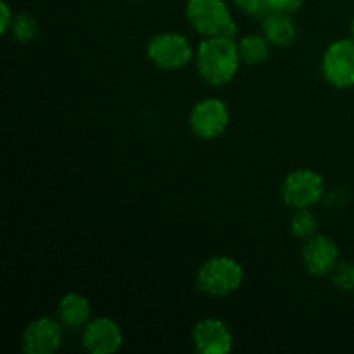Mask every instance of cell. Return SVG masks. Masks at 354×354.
<instances>
[{
	"instance_id": "3",
	"label": "cell",
	"mask_w": 354,
	"mask_h": 354,
	"mask_svg": "<svg viewBox=\"0 0 354 354\" xmlns=\"http://www.w3.org/2000/svg\"><path fill=\"white\" fill-rule=\"evenodd\" d=\"M244 282V268L230 256H214L204 261L197 272V287L213 297L230 296Z\"/></svg>"
},
{
	"instance_id": "8",
	"label": "cell",
	"mask_w": 354,
	"mask_h": 354,
	"mask_svg": "<svg viewBox=\"0 0 354 354\" xmlns=\"http://www.w3.org/2000/svg\"><path fill=\"white\" fill-rule=\"evenodd\" d=\"M64 325L57 318L40 317L31 322L21 335V348L26 354H52L62 344Z\"/></svg>"
},
{
	"instance_id": "5",
	"label": "cell",
	"mask_w": 354,
	"mask_h": 354,
	"mask_svg": "<svg viewBox=\"0 0 354 354\" xmlns=\"http://www.w3.org/2000/svg\"><path fill=\"white\" fill-rule=\"evenodd\" d=\"M280 194L287 206L294 209L315 207L325 194L324 176L310 168H299L290 171L283 178Z\"/></svg>"
},
{
	"instance_id": "18",
	"label": "cell",
	"mask_w": 354,
	"mask_h": 354,
	"mask_svg": "<svg viewBox=\"0 0 354 354\" xmlns=\"http://www.w3.org/2000/svg\"><path fill=\"white\" fill-rule=\"evenodd\" d=\"M232 2L241 12L252 17H259V19L270 10L266 0H232Z\"/></svg>"
},
{
	"instance_id": "16",
	"label": "cell",
	"mask_w": 354,
	"mask_h": 354,
	"mask_svg": "<svg viewBox=\"0 0 354 354\" xmlns=\"http://www.w3.org/2000/svg\"><path fill=\"white\" fill-rule=\"evenodd\" d=\"M38 31H40L38 21L35 19L31 14H26V12L14 14L12 24H10V35H12L14 40L26 44V41L35 40Z\"/></svg>"
},
{
	"instance_id": "13",
	"label": "cell",
	"mask_w": 354,
	"mask_h": 354,
	"mask_svg": "<svg viewBox=\"0 0 354 354\" xmlns=\"http://www.w3.org/2000/svg\"><path fill=\"white\" fill-rule=\"evenodd\" d=\"M261 33L273 47H289L297 38V26L290 14L268 10L261 17Z\"/></svg>"
},
{
	"instance_id": "17",
	"label": "cell",
	"mask_w": 354,
	"mask_h": 354,
	"mask_svg": "<svg viewBox=\"0 0 354 354\" xmlns=\"http://www.w3.org/2000/svg\"><path fill=\"white\" fill-rule=\"evenodd\" d=\"M332 283L342 292H354V263L339 261L330 273Z\"/></svg>"
},
{
	"instance_id": "14",
	"label": "cell",
	"mask_w": 354,
	"mask_h": 354,
	"mask_svg": "<svg viewBox=\"0 0 354 354\" xmlns=\"http://www.w3.org/2000/svg\"><path fill=\"white\" fill-rule=\"evenodd\" d=\"M270 44L263 33L244 35L239 40V54L241 61L248 66H258L268 61L270 57Z\"/></svg>"
},
{
	"instance_id": "9",
	"label": "cell",
	"mask_w": 354,
	"mask_h": 354,
	"mask_svg": "<svg viewBox=\"0 0 354 354\" xmlns=\"http://www.w3.org/2000/svg\"><path fill=\"white\" fill-rule=\"evenodd\" d=\"M123 341L118 322L107 317L92 318L82 332V346L90 354H113L120 351Z\"/></svg>"
},
{
	"instance_id": "2",
	"label": "cell",
	"mask_w": 354,
	"mask_h": 354,
	"mask_svg": "<svg viewBox=\"0 0 354 354\" xmlns=\"http://www.w3.org/2000/svg\"><path fill=\"white\" fill-rule=\"evenodd\" d=\"M185 14L201 37H235L239 31L225 0H189Z\"/></svg>"
},
{
	"instance_id": "12",
	"label": "cell",
	"mask_w": 354,
	"mask_h": 354,
	"mask_svg": "<svg viewBox=\"0 0 354 354\" xmlns=\"http://www.w3.org/2000/svg\"><path fill=\"white\" fill-rule=\"evenodd\" d=\"M55 317L64 325V328L78 330L92 320V306L83 294L68 292L59 299Z\"/></svg>"
},
{
	"instance_id": "19",
	"label": "cell",
	"mask_w": 354,
	"mask_h": 354,
	"mask_svg": "<svg viewBox=\"0 0 354 354\" xmlns=\"http://www.w3.org/2000/svg\"><path fill=\"white\" fill-rule=\"evenodd\" d=\"M270 10H279V12L294 14L301 7L303 0H266Z\"/></svg>"
},
{
	"instance_id": "10",
	"label": "cell",
	"mask_w": 354,
	"mask_h": 354,
	"mask_svg": "<svg viewBox=\"0 0 354 354\" xmlns=\"http://www.w3.org/2000/svg\"><path fill=\"white\" fill-rule=\"evenodd\" d=\"M192 342L201 354H227L234 348V335L220 318L207 317L194 325Z\"/></svg>"
},
{
	"instance_id": "1",
	"label": "cell",
	"mask_w": 354,
	"mask_h": 354,
	"mask_svg": "<svg viewBox=\"0 0 354 354\" xmlns=\"http://www.w3.org/2000/svg\"><path fill=\"white\" fill-rule=\"evenodd\" d=\"M196 68L211 86L230 83L241 68L239 41L234 37H204L196 48Z\"/></svg>"
},
{
	"instance_id": "21",
	"label": "cell",
	"mask_w": 354,
	"mask_h": 354,
	"mask_svg": "<svg viewBox=\"0 0 354 354\" xmlns=\"http://www.w3.org/2000/svg\"><path fill=\"white\" fill-rule=\"evenodd\" d=\"M351 35H353V38H354V17H353V21H351Z\"/></svg>"
},
{
	"instance_id": "11",
	"label": "cell",
	"mask_w": 354,
	"mask_h": 354,
	"mask_svg": "<svg viewBox=\"0 0 354 354\" xmlns=\"http://www.w3.org/2000/svg\"><path fill=\"white\" fill-rule=\"evenodd\" d=\"M303 265L311 275L327 277L339 263V248L328 235L315 234L308 241H304L301 251Z\"/></svg>"
},
{
	"instance_id": "20",
	"label": "cell",
	"mask_w": 354,
	"mask_h": 354,
	"mask_svg": "<svg viewBox=\"0 0 354 354\" xmlns=\"http://www.w3.org/2000/svg\"><path fill=\"white\" fill-rule=\"evenodd\" d=\"M12 19H14V12L10 10L9 3L7 2H0V31H2L3 35L9 33L10 31V24H12Z\"/></svg>"
},
{
	"instance_id": "6",
	"label": "cell",
	"mask_w": 354,
	"mask_h": 354,
	"mask_svg": "<svg viewBox=\"0 0 354 354\" xmlns=\"http://www.w3.org/2000/svg\"><path fill=\"white\" fill-rule=\"evenodd\" d=\"M230 123V111L227 104L216 97L199 100L189 116L190 131L203 140H214L221 137Z\"/></svg>"
},
{
	"instance_id": "15",
	"label": "cell",
	"mask_w": 354,
	"mask_h": 354,
	"mask_svg": "<svg viewBox=\"0 0 354 354\" xmlns=\"http://www.w3.org/2000/svg\"><path fill=\"white\" fill-rule=\"evenodd\" d=\"M289 228L294 237L299 241H308L315 234H318V220L310 207H303V209L294 211Z\"/></svg>"
},
{
	"instance_id": "4",
	"label": "cell",
	"mask_w": 354,
	"mask_h": 354,
	"mask_svg": "<svg viewBox=\"0 0 354 354\" xmlns=\"http://www.w3.org/2000/svg\"><path fill=\"white\" fill-rule=\"evenodd\" d=\"M147 57L156 68L176 71L190 64L196 52L189 38L176 31H162L147 44Z\"/></svg>"
},
{
	"instance_id": "7",
	"label": "cell",
	"mask_w": 354,
	"mask_h": 354,
	"mask_svg": "<svg viewBox=\"0 0 354 354\" xmlns=\"http://www.w3.org/2000/svg\"><path fill=\"white\" fill-rule=\"evenodd\" d=\"M324 78L335 88L354 86V38H341L325 48L322 57Z\"/></svg>"
}]
</instances>
